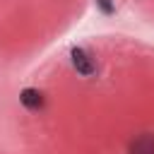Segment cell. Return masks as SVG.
<instances>
[{
	"mask_svg": "<svg viewBox=\"0 0 154 154\" xmlns=\"http://www.w3.org/2000/svg\"><path fill=\"white\" fill-rule=\"evenodd\" d=\"M130 154H154V135H142L130 144Z\"/></svg>",
	"mask_w": 154,
	"mask_h": 154,
	"instance_id": "cell-3",
	"label": "cell"
},
{
	"mask_svg": "<svg viewBox=\"0 0 154 154\" xmlns=\"http://www.w3.org/2000/svg\"><path fill=\"white\" fill-rule=\"evenodd\" d=\"M19 101H22V106H24V108H29V111H38V108L43 106V94H41L38 89L26 87V89H22Z\"/></svg>",
	"mask_w": 154,
	"mask_h": 154,
	"instance_id": "cell-2",
	"label": "cell"
},
{
	"mask_svg": "<svg viewBox=\"0 0 154 154\" xmlns=\"http://www.w3.org/2000/svg\"><path fill=\"white\" fill-rule=\"evenodd\" d=\"M96 2H99V7H101L106 14H111V12H113V2H111V0H96Z\"/></svg>",
	"mask_w": 154,
	"mask_h": 154,
	"instance_id": "cell-4",
	"label": "cell"
},
{
	"mask_svg": "<svg viewBox=\"0 0 154 154\" xmlns=\"http://www.w3.org/2000/svg\"><path fill=\"white\" fill-rule=\"evenodd\" d=\"M70 60H72V67H75L79 75H84V77L96 75V60H94L84 48H72V51H70Z\"/></svg>",
	"mask_w": 154,
	"mask_h": 154,
	"instance_id": "cell-1",
	"label": "cell"
}]
</instances>
